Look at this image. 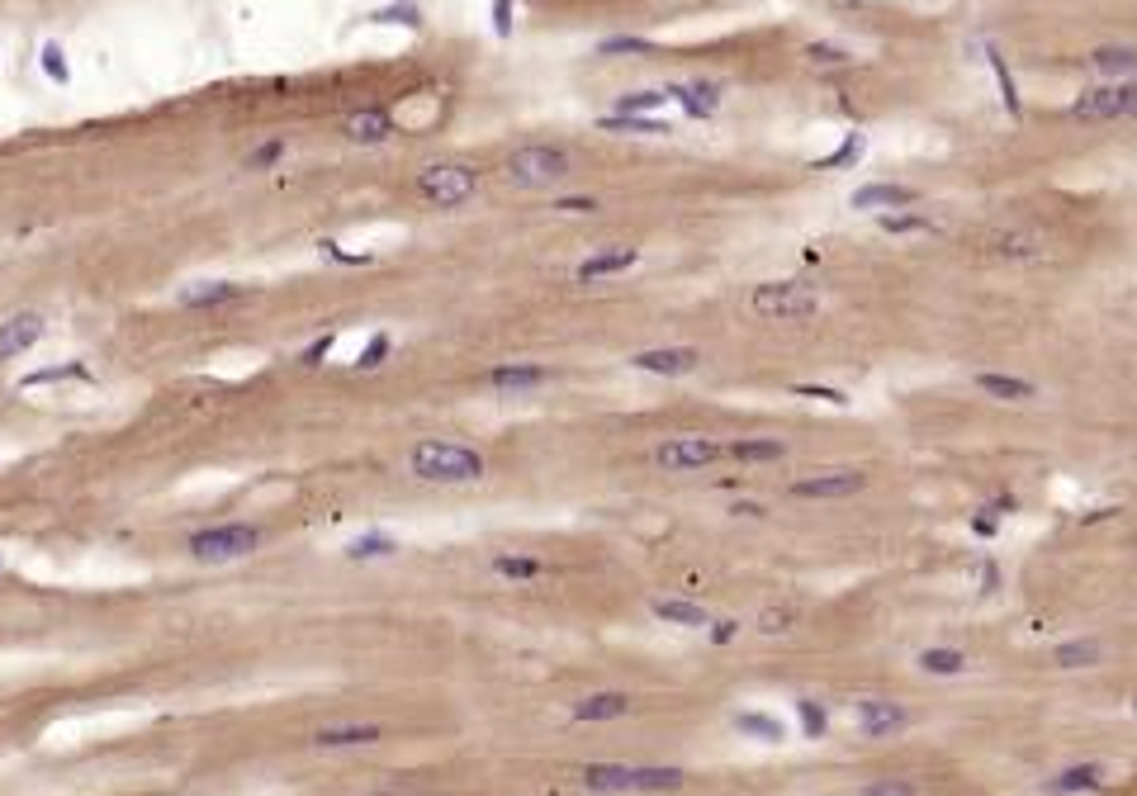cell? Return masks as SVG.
<instances>
[{
	"label": "cell",
	"instance_id": "cell-1",
	"mask_svg": "<svg viewBox=\"0 0 1137 796\" xmlns=\"http://www.w3.org/2000/svg\"><path fill=\"white\" fill-rule=\"evenodd\" d=\"M408 470L422 484H479L488 465L465 441H417L408 451Z\"/></svg>",
	"mask_w": 1137,
	"mask_h": 796
},
{
	"label": "cell",
	"instance_id": "cell-2",
	"mask_svg": "<svg viewBox=\"0 0 1137 796\" xmlns=\"http://www.w3.org/2000/svg\"><path fill=\"white\" fill-rule=\"evenodd\" d=\"M261 541H266V531L256 522H214L185 536V555L195 564H237L252 560Z\"/></svg>",
	"mask_w": 1137,
	"mask_h": 796
},
{
	"label": "cell",
	"instance_id": "cell-3",
	"mask_svg": "<svg viewBox=\"0 0 1137 796\" xmlns=\"http://www.w3.org/2000/svg\"><path fill=\"white\" fill-rule=\"evenodd\" d=\"M569 171H574V157H569L564 147H545V143L517 147V152L507 157V166H503V176L512 185H522V190H545V185L564 181Z\"/></svg>",
	"mask_w": 1137,
	"mask_h": 796
},
{
	"label": "cell",
	"instance_id": "cell-4",
	"mask_svg": "<svg viewBox=\"0 0 1137 796\" xmlns=\"http://www.w3.org/2000/svg\"><path fill=\"white\" fill-rule=\"evenodd\" d=\"M479 190V171L460 162H436L417 171V195L436 204V209H460L465 199H474Z\"/></svg>",
	"mask_w": 1137,
	"mask_h": 796
},
{
	"label": "cell",
	"instance_id": "cell-5",
	"mask_svg": "<svg viewBox=\"0 0 1137 796\" xmlns=\"http://www.w3.org/2000/svg\"><path fill=\"white\" fill-rule=\"evenodd\" d=\"M815 308H820V299L806 285H796V280H773V285L754 290V313L768 318V323H801V318H811Z\"/></svg>",
	"mask_w": 1137,
	"mask_h": 796
},
{
	"label": "cell",
	"instance_id": "cell-6",
	"mask_svg": "<svg viewBox=\"0 0 1137 796\" xmlns=\"http://www.w3.org/2000/svg\"><path fill=\"white\" fill-rule=\"evenodd\" d=\"M1071 119H1085V124H1109V119H1137V81H1119V86H1100V91H1085L1076 105H1071Z\"/></svg>",
	"mask_w": 1137,
	"mask_h": 796
},
{
	"label": "cell",
	"instance_id": "cell-7",
	"mask_svg": "<svg viewBox=\"0 0 1137 796\" xmlns=\"http://www.w3.org/2000/svg\"><path fill=\"white\" fill-rule=\"evenodd\" d=\"M725 455L721 441H711V436H673V441H664L659 451H654V460H659V470L668 474H692V470H706V465H716Z\"/></svg>",
	"mask_w": 1137,
	"mask_h": 796
},
{
	"label": "cell",
	"instance_id": "cell-8",
	"mask_svg": "<svg viewBox=\"0 0 1137 796\" xmlns=\"http://www.w3.org/2000/svg\"><path fill=\"white\" fill-rule=\"evenodd\" d=\"M853 716H858V730H863L867 740H891V735H901L905 725H910V711L901 702H882V697L858 702Z\"/></svg>",
	"mask_w": 1137,
	"mask_h": 796
},
{
	"label": "cell",
	"instance_id": "cell-9",
	"mask_svg": "<svg viewBox=\"0 0 1137 796\" xmlns=\"http://www.w3.org/2000/svg\"><path fill=\"white\" fill-rule=\"evenodd\" d=\"M384 740V725L375 721H337V725H318L313 730V749H323V754H332V749H365V744H379Z\"/></svg>",
	"mask_w": 1137,
	"mask_h": 796
},
{
	"label": "cell",
	"instance_id": "cell-10",
	"mask_svg": "<svg viewBox=\"0 0 1137 796\" xmlns=\"http://www.w3.org/2000/svg\"><path fill=\"white\" fill-rule=\"evenodd\" d=\"M43 313H15L0 323V361H19L24 351H34L43 342Z\"/></svg>",
	"mask_w": 1137,
	"mask_h": 796
},
{
	"label": "cell",
	"instance_id": "cell-11",
	"mask_svg": "<svg viewBox=\"0 0 1137 796\" xmlns=\"http://www.w3.org/2000/svg\"><path fill=\"white\" fill-rule=\"evenodd\" d=\"M631 365L645 370V375H692L702 365V351H692V346H659V351L631 356Z\"/></svg>",
	"mask_w": 1137,
	"mask_h": 796
},
{
	"label": "cell",
	"instance_id": "cell-12",
	"mask_svg": "<svg viewBox=\"0 0 1137 796\" xmlns=\"http://www.w3.org/2000/svg\"><path fill=\"white\" fill-rule=\"evenodd\" d=\"M863 484H867V474L834 470V474H815V479H796L792 493H796V498H853Z\"/></svg>",
	"mask_w": 1137,
	"mask_h": 796
},
{
	"label": "cell",
	"instance_id": "cell-13",
	"mask_svg": "<svg viewBox=\"0 0 1137 796\" xmlns=\"http://www.w3.org/2000/svg\"><path fill=\"white\" fill-rule=\"evenodd\" d=\"M342 133L351 138V143H361V147H379V143H389L394 119H389L384 109H351V114L342 119Z\"/></svg>",
	"mask_w": 1137,
	"mask_h": 796
},
{
	"label": "cell",
	"instance_id": "cell-14",
	"mask_svg": "<svg viewBox=\"0 0 1137 796\" xmlns=\"http://www.w3.org/2000/svg\"><path fill=\"white\" fill-rule=\"evenodd\" d=\"M1104 768L1100 763H1071V768H1062V773H1052V778H1043V796H1071V792H1100L1104 787Z\"/></svg>",
	"mask_w": 1137,
	"mask_h": 796
},
{
	"label": "cell",
	"instance_id": "cell-15",
	"mask_svg": "<svg viewBox=\"0 0 1137 796\" xmlns=\"http://www.w3.org/2000/svg\"><path fill=\"white\" fill-rule=\"evenodd\" d=\"M578 782L588 792H635V768H626V763H588V768H578Z\"/></svg>",
	"mask_w": 1137,
	"mask_h": 796
},
{
	"label": "cell",
	"instance_id": "cell-16",
	"mask_svg": "<svg viewBox=\"0 0 1137 796\" xmlns=\"http://www.w3.org/2000/svg\"><path fill=\"white\" fill-rule=\"evenodd\" d=\"M242 285L237 280H199V285H185L176 299H181L185 308H218V304H233V299H242Z\"/></svg>",
	"mask_w": 1137,
	"mask_h": 796
},
{
	"label": "cell",
	"instance_id": "cell-17",
	"mask_svg": "<svg viewBox=\"0 0 1137 796\" xmlns=\"http://www.w3.org/2000/svg\"><path fill=\"white\" fill-rule=\"evenodd\" d=\"M650 612L659 621H668V626H687V631H706L711 626V612L697 607V602H683V597H654Z\"/></svg>",
	"mask_w": 1137,
	"mask_h": 796
},
{
	"label": "cell",
	"instance_id": "cell-18",
	"mask_svg": "<svg viewBox=\"0 0 1137 796\" xmlns=\"http://www.w3.org/2000/svg\"><path fill=\"white\" fill-rule=\"evenodd\" d=\"M631 706L635 702L626 692H593L574 702V721H621V716H631Z\"/></svg>",
	"mask_w": 1137,
	"mask_h": 796
},
{
	"label": "cell",
	"instance_id": "cell-19",
	"mask_svg": "<svg viewBox=\"0 0 1137 796\" xmlns=\"http://www.w3.org/2000/svg\"><path fill=\"white\" fill-rule=\"evenodd\" d=\"M550 380L541 365H498V370H488V384L498 389V394H531V389H541V384Z\"/></svg>",
	"mask_w": 1137,
	"mask_h": 796
},
{
	"label": "cell",
	"instance_id": "cell-20",
	"mask_svg": "<svg viewBox=\"0 0 1137 796\" xmlns=\"http://www.w3.org/2000/svg\"><path fill=\"white\" fill-rule=\"evenodd\" d=\"M668 100H678V105L692 114V119H711L716 114V105H721V91L711 86V81H687V86H668Z\"/></svg>",
	"mask_w": 1137,
	"mask_h": 796
},
{
	"label": "cell",
	"instance_id": "cell-21",
	"mask_svg": "<svg viewBox=\"0 0 1137 796\" xmlns=\"http://www.w3.org/2000/svg\"><path fill=\"white\" fill-rule=\"evenodd\" d=\"M905 204H915V190L910 185H863V190H853V209H905Z\"/></svg>",
	"mask_w": 1137,
	"mask_h": 796
},
{
	"label": "cell",
	"instance_id": "cell-22",
	"mask_svg": "<svg viewBox=\"0 0 1137 796\" xmlns=\"http://www.w3.org/2000/svg\"><path fill=\"white\" fill-rule=\"evenodd\" d=\"M635 261H640V252L635 247H612V252H597L588 256V261H578V280H602V275H616V271H631Z\"/></svg>",
	"mask_w": 1137,
	"mask_h": 796
},
{
	"label": "cell",
	"instance_id": "cell-23",
	"mask_svg": "<svg viewBox=\"0 0 1137 796\" xmlns=\"http://www.w3.org/2000/svg\"><path fill=\"white\" fill-rule=\"evenodd\" d=\"M735 730H740L744 740H758V744L787 740V725L777 721V716H763V711H740V716H735Z\"/></svg>",
	"mask_w": 1137,
	"mask_h": 796
},
{
	"label": "cell",
	"instance_id": "cell-24",
	"mask_svg": "<svg viewBox=\"0 0 1137 796\" xmlns=\"http://www.w3.org/2000/svg\"><path fill=\"white\" fill-rule=\"evenodd\" d=\"M389 555H398V541L389 536V531H365V536H356V541L346 545V560H389Z\"/></svg>",
	"mask_w": 1137,
	"mask_h": 796
},
{
	"label": "cell",
	"instance_id": "cell-25",
	"mask_svg": "<svg viewBox=\"0 0 1137 796\" xmlns=\"http://www.w3.org/2000/svg\"><path fill=\"white\" fill-rule=\"evenodd\" d=\"M1100 654H1104L1100 640H1066V645L1052 650V664H1057V669H1095Z\"/></svg>",
	"mask_w": 1137,
	"mask_h": 796
},
{
	"label": "cell",
	"instance_id": "cell-26",
	"mask_svg": "<svg viewBox=\"0 0 1137 796\" xmlns=\"http://www.w3.org/2000/svg\"><path fill=\"white\" fill-rule=\"evenodd\" d=\"M976 389L991 398H1005V403H1029L1033 398V384L1014 380V375H976Z\"/></svg>",
	"mask_w": 1137,
	"mask_h": 796
},
{
	"label": "cell",
	"instance_id": "cell-27",
	"mask_svg": "<svg viewBox=\"0 0 1137 796\" xmlns=\"http://www.w3.org/2000/svg\"><path fill=\"white\" fill-rule=\"evenodd\" d=\"M1090 67L1095 72H1104V76H1133L1137 72V48H1095L1090 53Z\"/></svg>",
	"mask_w": 1137,
	"mask_h": 796
},
{
	"label": "cell",
	"instance_id": "cell-28",
	"mask_svg": "<svg viewBox=\"0 0 1137 796\" xmlns=\"http://www.w3.org/2000/svg\"><path fill=\"white\" fill-rule=\"evenodd\" d=\"M725 455H735L740 465H773L787 455V446L782 441H735V446H725Z\"/></svg>",
	"mask_w": 1137,
	"mask_h": 796
},
{
	"label": "cell",
	"instance_id": "cell-29",
	"mask_svg": "<svg viewBox=\"0 0 1137 796\" xmlns=\"http://www.w3.org/2000/svg\"><path fill=\"white\" fill-rule=\"evenodd\" d=\"M493 574H498V579H512V583H531V579H541L545 574V564L531 560V555H493Z\"/></svg>",
	"mask_w": 1137,
	"mask_h": 796
},
{
	"label": "cell",
	"instance_id": "cell-30",
	"mask_svg": "<svg viewBox=\"0 0 1137 796\" xmlns=\"http://www.w3.org/2000/svg\"><path fill=\"white\" fill-rule=\"evenodd\" d=\"M863 152H867V138H863V133H844V143L834 147L830 157H820V162H815V171H844V166H858V162H863Z\"/></svg>",
	"mask_w": 1137,
	"mask_h": 796
},
{
	"label": "cell",
	"instance_id": "cell-31",
	"mask_svg": "<svg viewBox=\"0 0 1137 796\" xmlns=\"http://www.w3.org/2000/svg\"><path fill=\"white\" fill-rule=\"evenodd\" d=\"M602 133H645V138H654V133H673V128L664 119H650V114H612V119H602Z\"/></svg>",
	"mask_w": 1137,
	"mask_h": 796
},
{
	"label": "cell",
	"instance_id": "cell-32",
	"mask_svg": "<svg viewBox=\"0 0 1137 796\" xmlns=\"http://www.w3.org/2000/svg\"><path fill=\"white\" fill-rule=\"evenodd\" d=\"M986 57H991L995 86H1000V100H1005V109H1010V119H1019V114H1024V105H1019V91H1014V72H1010V62L1000 57V48H986Z\"/></svg>",
	"mask_w": 1137,
	"mask_h": 796
},
{
	"label": "cell",
	"instance_id": "cell-33",
	"mask_svg": "<svg viewBox=\"0 0 1137 796\" xmlns=\"http://www.w3.org/2000/svg\"><path fill=\"white\" fill-rule=\"evenodd\" d=\"M62 380H81V384H91V365H81V361H67V365H57V370H34V375H24V389H38V384H62Z\"/></svg>",
	"mask_w": 1137,
	"mask_h": 796
},
{
	"label": "cell",
	"instance_id": "cell-34",
	"mask_svg": "<svg viewBox=\"0 0 1137 796\" xmlns=\"http://www.w3.org/2000/svg\"><path fill=\"white\" fill-rule=\"evenodd\" d=\"M920 669L934 673V678H953V673H967V654L962 650H920Z\"/></svg>",
	"mask_w": 1137,
	"mask_h": 796
},
{
	"label": "cell",
	"instance_id": "cell-35",
	"mask_svg": "<svg viewBox=\"0 0 1137 796\" xmlns=\"http://www.w3.org/2000/svg\"><path fill=\"white\" fill-rule=\"evenodd\" d=\"M796 716H801V730H806V740H825V730H830V711H825V702H815V697H801V702H796Z\"/></svg>",
	"mask_w": 1137,
	"mask_h": 796
},
{
	"label": "cell",
	"instance_id": "cell-36",
	"mask_svg": "<svg viewBox=\"0 0 1137 796\" xmlns=\"http://www.w3.org/2000/svg\"><path fill=\"white\" fill-rule=\"evenodd\" d=\"M375 24H403V29H422V5H413V0H394V5H379Z\"/></svg>",
	"mask_w": 1137,
	"mask_h": 796
},
{
	"label": "cell",
	"instance_id": "cell-37",
	"mask_svg": "<svg viewBox=\"0 0 1137 796\" xmlns=\"http://www.w3.org/2000/svg\"><path fill=\"white\" fill-rule=\"evenodd\" d=\"M285 157V138H271V143H256L247 157H242V171H275Z\"/></svg>",
	"mask_w": 1137,
	"mask_h": 796
},
{
	"label": "cell",
	"instance_id": "cell-38",
	"mask_svg": "<svg viewBox=\"0 0 1137 796\" xmlns=\"http://www.w3.org/2000/svg\"><path fill=\"white\" fill-rule=\"evenodd\" d=\"M38 67H43V76L53 81V86H67L72 81V67H67V53L57 48V43H43L38 48Z\"/></svg>",
	"mask_w": 1137,
	"mask_h": 796
},
{
	"label": "cell",
	"instance_id": "cell-39",
	"mask_svg": "<svg viewBox=\"0 0 1137 796\" xmlns=\"http://www.w3.org/2000/svg\"><path fill=\"white\" fill-rule=\"evenodd\" d=\"M389 351H394V337H389V332H375V337L365 342V351L356 356V370H379V365L389 361Z\"/></svg>",
	"mask_w": 1137,
	"mask_h": 796
},
{
	"label": "cell",
	"instance_id": "cell-40",
	"mask_svg": "<svg viewBox=\"0 0 1137 796\" xmlns=\"http://www.w3.org/2000/svg\"><path fill=\"white\" fill-rule=\"evenodd\" d=\"M664 100H668L664 91H631V95L616 100V114H650V109H659Z\"/></svg>",
	"mask_w": 1137,
	"mask_h": 796
},
{
	"label": "cell",
	"instance_id": "cell-41",
	"mask_svg": "<svg viewBox=\"0 0 1137 796\" xmlns=\"http://www.w3.org/2000/svg\"><path fill=\"white\" fill-rule=\"evenodd\" d=\"M597 53H602V57H612V53H645V57H650L654 43H650V38H635V34H616V38H602V43H597Z\"/></svg>",
	"mask_w": 1137,
	"mask_h": 796
},
{
	"label": "cell",
	"instance_id": "cell-42",
	"mask_svg": "<svg viewBox=\"0 0 1137 796\" xmlns=\"http://www.w3.org/2000/svg\"><path fill=\"white\" fill-rule=\"evenodd\" d=\"M934 223L920 214H882V233H929Z\"/></svg>",
	"mask_w": 1137,
	"mask_h": 796
},
{
	"label": "cell",
	"instance_id": "cell-43",
	"mask_svg": "<svg viewBox=\"0 0 1137 796\" xmlns=\"http://www.w3.org/2000/svg\"><path fill=\"white\" fill-rule=\"evenodd\" d=\"M806 57H811V62H820V67H844V62H849V53H844L839 43H811V48H806Z\"/></svg>",
	"mask_w": 1137,
	"mask_h": 796
},
{
	"label": "cell",
	"instance_id": "cell-44",
	"mask_svg": "<svg viewBox=\"0 0 1137 796\" xmlns=\"http://www.w3.org/2000/svg\"><path fill=\"white\" fill-rule=\"evenodd\" d=\"M853 796H920L910 782H896V778H886V782H867V787H858Z\"/></svg>",
	"mask_w": 1137,
	"mask_h": 796
},
{
	"label": "cell",
	"instance_id": "cell-45",
	"mask_svg": "<svg viewBox=\"0 0 1137 796\" xmlns=\"http://www.w3.org/2000/svg\"><path fill=\"white\" fill-rule=\"evenodd\" d=\"M493 34L512 38V0H493Z\"/></svg>",
	"mask_w": 1137,
	"mask_h": 796
},
{
	"label": "cell",
	"instance_id": "cell-46",
	"mask_svg": "<svg viewBox=\"0 0 1137 796\" xmlns=\"http://www.w3.org/2000/svg\"><path fill=\"white\" fill-rule=\"evenodd\" d=\"M332 346H337V332H323V337H318V342L308 346V351L299 356V361H304V365H323V356L332 351Z\"/></svg>",
	"mask_w": 1137,
	"mask_h": 796
},
{
	"label": "cell",
	"instance_id": "cell-47",
	"mask_svg": "<svg viewBox=\"0 0 1137 796\" xmlns=\"http://www.w3.org/2000/svg\"><path fill=\"white\" fill-rule=\"evenodd\" d=\"M787 621H792V612H763V626H758V631H763V635H782V631H792Z\"/></svg>",
	"mask_w": 1137,
	"mask_h": 796
},
{
	"label": "cell",
	"instance_id": "cell-48",
	"mask_svg": "<svg viewBox=\"0 0 1137 796\" xmlns=\"http://www.w3.org/2000/svg\"><path fill=\"white\" fill-rule=\"evenodd\" d=\"M555 209H564V214H593V209H597V199L569 195V199H555Z\"/></svg>",
	"mask_w": 1137,
	"mask_h": 796
},
{
	"label": "cell",
	"instance_id": "cell-49",
	"mask_svg": "<svg viewBox=\"0 0 1137 796\" xmlns=\"http://www.w3.org/2000/svg\"><path fill=\"white\" fill-rule=\"evenodd\" d=\"M796 394H811V398H825V403H834V408H844L849 398L839 394V389H815V384H796Z\"/></svg>",
	"mask_w": 1137,
	"mask_h": 796
},
{
	"label": "cell",
	"instance_id": "cell-50",
	"mask_svg": "<svg viewBox=\"0 0 1137 796\" xmlns=\"http://www.w3.org/2000/svg\"><path fill=\"white\" fill-rule=\"evenodd\" d=\"M735 631H740V621H730V616H725V621H711V640H716V645H730Z\"/></svg>",
	"mask_w": 1137,
	"mask_h": 796
},
{
	"label": "cell",
	"instance_id": "cell-51",
	"mask_svg": "<svg viewBox=\"0 0 1137 796\" xmlns=\"http://www.w3.org/2000/svg\"><path fill=\"white\" fill-rule=\"evenodd\" d=\"M981 583H986L981 593H995V588H1000V569H995V564H986V569H981Z\"/></svg>",
	"mask_w": 1137,
	"mask_h": 796
},
{
	"label": "cell",
	"instance_id": "cell-52",
	"mask_svg": "<svg viewBox=\"0 0 1137 796\" xmlns=\"http://www.w3.org/2000/svg\"><path fill=\"white\" fill-rule=\"evenodd\" d=\"M730 512H740V517H763V507H758V503H735Z\"/></svg>",
	"mask_w": 1137,
	"mask_h": 796
},
{
	"label": "cell",
	"instance_id": "cell-53",
	"mask_svg": "<svg viewBox=\"0 0 1137 796\" xmlns=\"http://www.w3.org/2000/svg\"><path fill=\"white\" fill-rule=\"evenodd\" d=\"M976 536H995V517H976Z\"/></svg>",
	"mask_w": 1137,
	"mask_h": 796
},
{
	"label": "cell",
	"instance_id": "cell-54",
	"mask_svg": "<svg viewBox=\"0 0 1137 796\" xmlns=\"http://www.w3.org/2000/svg\"><path fill=\"white\" fill-rule=\"evenodd\" d=\"M1133 716H1137V697H1133Z\"/></svg>",
	"mask_w": 1137,
	"mask_h": 796
}]
</instances>
